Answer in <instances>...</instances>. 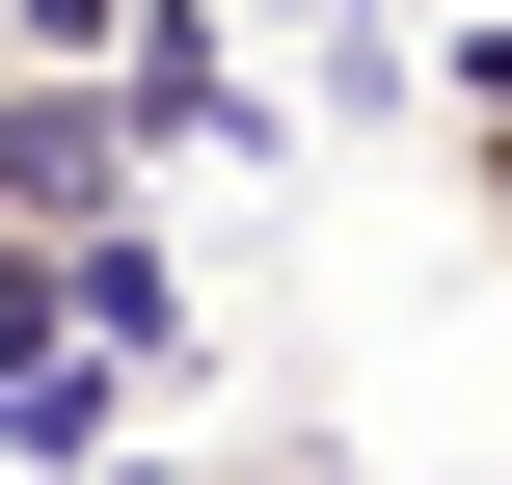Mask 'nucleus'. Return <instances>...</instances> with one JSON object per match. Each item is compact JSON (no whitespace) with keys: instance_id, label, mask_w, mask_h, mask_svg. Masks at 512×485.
<instances>
[{"instance_id":"nucleus-1","label":"nucleus","mask_w":512,"mask_h":485,"mask_svg":"<svg viewBox=\"0 0 512 485\" xmlns=\"http://www.w3.org/2000/svg\"><path fill=\"white\" fill-rule=\"evenodd\" d=\"M135 162H162V135H135V81H108V54H0V216H27L54 270H81V243H135Z\"/></svg>"},{"instance_id":"nucleus-2","label":"nucleus","mask_w":512,"mask_h":485,"mask_svg":"<svg viewBox=\"0 0 512 485\" xmlns=\"http://www.w3.org/2000/svg\"><path fill=\"white\" fill-rule=\"evenodd\" d=\"M432 135H459V216H486V270H512V27H459V81H432Z\"/></svg>"},{"instance_id":"nucleus-3","label":"nucleus","mask_w":512,"mask_h":485,"mask_svg":"<svg viewBox=\"0 0 512 485\" xmlns=\"http://www.w3.org/2000/svg\"><path fill=\"white\" fill-rule=\"evenodd\" d=\"M108 81H135V135H243V54H216V27H189V0H162V27H135V54H108Z\"/></svg>"},{"instance_id":"nucleus-4","label":"nucleus","mask_w":512,"mask_h":485,"mask_svg":"<svg viewBox=\"0 0 512 485\" xmlns=\"http://www.w3.org/2000/svg\"><path fill=\"white\" fill-rule=\"evenodd\" d=\"M162 0H0V54H135Z\"/></svg>"},{"instance_id":"nucleus-5","label":"nucleus","mask_w":512,"mask_h":485,"mask_svg":"<svg viewBox=\"0 0 512 485\" xmlns=\"http://www.w3.org/2000/svg\"><path fill=\"white\" fill-rule=\"evenodd\" d=\"M432 27H512V0H432Z\"/></svg>"}]
</instances>
